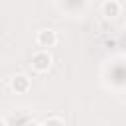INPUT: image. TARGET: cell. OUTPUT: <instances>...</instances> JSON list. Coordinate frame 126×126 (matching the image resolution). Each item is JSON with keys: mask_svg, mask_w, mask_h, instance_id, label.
I'll use <instances>...</instances> for the list:
<instances>
[{"mask_svg": "<svg viewBox=\"0 0 126 126\" xmlns=\"http://www.w3.org/2000/svg\"><path fill=\"white\" fill-rule=\"evenodd\" d=\"M51 63H53V57H51L45 49L35 51V53L32 55V61H30L32 69H33V71H37V73H45V71H49Z\"/></svg>", "mask_w": 126, "mask_h": 126, "instance_id": "1", "label": "cell"}, {"mask_svg": "<svg viewBox=\"0 0 126 126\" xmlns=\"http://www.w3.org/2000/svg\"><path fill=\"white\" fill-rule=\"evenodd\" d=\"M35 43H37L39 47H53V45L57 43V33H55L53 30H49V28L39 30L37 35H35Z\"/></svg>", "mask_w": 126, "mask_h": 126, "instance_id": "2", "label": "cell"}, {"mask_svg": "<svg viewBox=\"0 0 126 126\" xmlns=\"http://www.w3.org/2000/svg\"><path fill=\"white\" fill-rule=\"evenodd\" d=\"M10 87H12V91H14V93L24 94V93H28V91H30L32 83H30V79H28L26 75H14V77H12V81H10Z\"/></svg>", "mask_w": 126, "mask_h": 126, "instance_id": "3", "label": "cell"}, {"mask_svg": "<svg viewBox=\"0 0 126 126\" xmlns=\"http://www.w3.org/2000/svg\"><path fill=\"white\" fill-rule=\"evenodd\" d=\"M102 16L108 18V20L120 16V2H116V0H106V2L102 4Z\"/></svg>", "mask_w": 126, "mask_h": 126, "instance_id": "4", "label": "cell"}, {"mask_svg": "<svg viewBox=\"0 0 126 126\" xmlns=\"http://www.w3.org/2000/svg\"><path fill=\"white\" fill-rule=\"evenodd\" d=\"M43 126H65V122H63V118H59V116H49V118L43 122Z\"/></svg>", "mask_w": 126, "mask_h": 126, "instance_id": "5", "label": "cell"}, {"mask_svg": "<svg viewBox=\"0 0 126 126\" xmlns=\"http://www.w3.org/2000/svg\"><path fill=\"white\" fill-rule=\"evenodd\" d=\"M24 126H43V124H39L37 120H28V122H26Z\"/></svg>", "mask_w": 126, "mask_h": 126, "instance_id": "6", "label": "cell"}]
</instances>
